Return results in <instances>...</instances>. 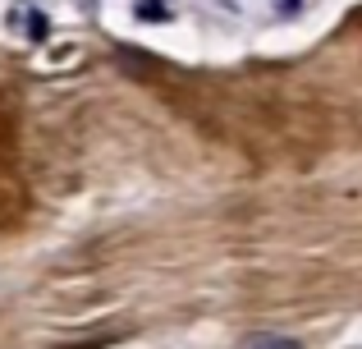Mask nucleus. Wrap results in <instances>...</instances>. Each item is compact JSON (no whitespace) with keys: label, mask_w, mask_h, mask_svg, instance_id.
Masks as SVG:
<instances>
[{"label":"nucleus","mask_w":362,"mask_h":349,"mask_svg":"<svg viewBox=\"0 0 362 349\" xmlns=\"http://www.w3.org/2000/svg\"><path fill=\"white\" fill-rule=\"evenodd\" d=\"M239 349H303L298 341H284V336H247Z\"/></svg>","instance_id":"obj_1"}]
</instances>
